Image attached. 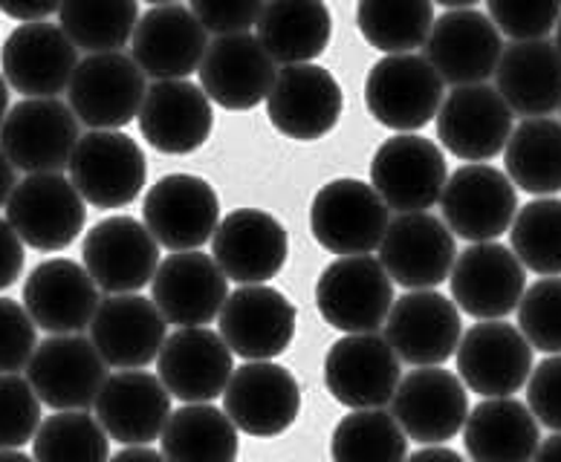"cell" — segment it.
<instances>
[{
    "mask_svg": "<svg viewBox=\"0 0 561 462\" xmlns=\"http://www.w3.org/2000/svg\"><path fill=\"white\" fill-rule=\"evenodd\" d=\"M388 211L391 208L374 192V185L342 176L316 192L310 206V231L330 255H370L386 238L391 223Z\"/></svg>",
    "mask_w": 561,
    "mask_h": 462,
    "instance_id": "obj_1",
    "label": "cell"
},
{
    "mask_svg": "<svg viewBox=\"0 0 561 462\" xmlns=\"http://www.w3.org/2000/svg\"><path fill=\"white\" fill-rule=\"evenodd\" d=\"M316 307L333 330L377 333L393 307V280L377 257H339L316 280Z\"/></svg>",
    "mask_w": 561,
    "mask_h": 462,
    "instance_id": "obj_2",
    "label": "cell"
},
{
    "mask_svg": "<svg viewBox=\"0 0 561 462\" xmlns=\"http://www.w3.org/2000/svg\"><path fill=\"white\" fill-rule=\"evenodd\" d=\"M67 171L81 199L105 211L130 206L148 180L142 148L122 130H90L81 136Z\"/></svg>",
    "mask_w": 561,
    "mask_h": 462,
    "instance_id": "obj_3",
    "label": "cell"
},
{
    "mask_svg": "<svg viewBox=\"0 0 561 462\" xmlns=\"http://www.w3.org/2000/svg\"><path fill=\"white\" fill-rule=\"evenodd\" d=\"M449 180L440 145L417 134H397L379 145L370 162V185L397 215L437 206Z\"/></svg>",
    "mask_w": 561,
    "mask_h": 462,
    "instance_id": "obj_4",
    "label": "cell"
},
{
    "mask_svg": "<svg viewBox=\"0 0 561 462\" xmlns=\"http://www.w3.org/2000/svg\"><path fill=\"white\" fill-rule=\"evenodd\" d=\"M443 104V79L425 56L397 53L379 58L365 79V107L397 134L425 128Z\"/></svg>",
    "mask_w": 561,
    "mask_h": 462,
    "instance_id": "obj_5",
    "label": "cell"
},
{
    "mask_svg": "<svg viewBox=\"0 0 561 462\" xmlns=\"http://www.w3.org/2000/svg\"><path fill=\"white\" fill-rule=\"evenodd\" d=\"M148 84L139 65L125 53H93L72 72L67 102L90 130H119L139 116Z\"/></svg>",
    "mask_w": 561,
    "mask_h": 462,
    "instance_id": "obj_6",
    "label": "cell"
},
{
    "mask_svg": "<svg viewBox=\"0 0 561 462\" xmlns=\"http://www.w3.org/2000/svg\"><path fill=\"white\" fill-rule=\"evenodd\" d=\"M7 220L30 249L61 252L88 223V203L61 174H26L7 203Z\"/></svg>",
    "mask_w": 561,
    "mask_h": 462,
    "instance_id": "obj_7",
    "label": "cell"
},
{
    "mask_svg": "<svg viewBox=\"0 0 561 462\" xmlns=\"http://www.w3.org/2000/svg\"><path fill=\"white\" fill-rule=\"evenodd\" d=\"M142 220L169 252H194L215 238L220 199L215 185L197 174H165L148 188Z\"/></svg>",
    "mask_w": 561,
    "mask_h": 462,
    "instance_id": "obj_8",
    "label": "cell"
},
{
    "mask_svg": "<svg viewBox=\"0 0 561 462\" xmlns=\"http://www.w3.org/2000/svg\"><path fill=\"white\" fill-rule=\"evenodd\" d=\"M79 139L76 113L58 99H24L0 125V148L24 174H61Z\"/></svg>",
    "mask_w": 561,
    "mask_h": 462,
    "instance_id": "obj_9",
    "label": "cell"
},
{
    "mask_svg": "<svg viewBox=\"0 0 561 462\" xmlns=\"http://www.w3.org/2000/svg\"><path fill=\"white\" fill-rule=\"evenodd\" d=\"M443 223L469 243H490L510 231L518 215V192L506 171L483 162L457 168L440 197Z\"/></svg>",
    "mask_w": 561,
    "mask_h": 462,
    "instance_id": "obj_10",
    "label": "cell"
},
{
    "mask_svg": "<svg viewBox=\"0 0 561 462\" xmlns=\"http://www.w3.org/2000/svg\"><path fill=\"white\" fill-rule=\"evenodd\" d=\"M26 379L41 405L53 411H88L105 388L107 365L84 335H47L26 365Z\"/></svg>",
    "mask_w": 561,
    "mask_h": 462,
    "instance_id": "obj_11",
    "label": "cell"
},
{
    "mask_svg": "<svg viewBox=\"0 0 561 462\" xmlns=\"http://www.w3.org/2000/svg\"><path fill=\"white\" fill-rule=\"evenodd\" d=\"M386 342L411 367H440L457 353L463 321L457 303L434 289H409L386 319Z\"/></svg>",
    "mask_w": 561,
    "mask_h": 462,
    "instance_id": "obj_12",
    "label": "cell"
},
{
    "mask_svg": "<svg viewBox=\"0 0 561 462\" xmlns=\"http://www.w3.org/2000/svg\"><path fill=\"white\" fill-rule=\"evenodd\" d=\"M81 257L99 289L107 296H130L148 287L157 275L160 243L137 217H105L88 231Z\"/></svg>",
    "mask_w": 561,
    "mask_h": 462,
    "instance_id": "obj_13",
    "label": "cell"
},
{
    "mask_svg": "<svg viewBox=\"0 0 561 462\" xmlns=\"http://www.w3.org/2000/svg\"><path fill=\"white\" fill-rule=\"evenodd\" d=\"M449 287L457 310L478 321H497L518 310L527 289V269L504 243H472L466 252H457Z\"/></svg>",
    "mask_w": 561,
    "mask_h": 462,
    "instance_id": "obj_14",
    "label": "cell"
},
{
    "mask_svg": "<svg viewBox=\"0 0 561 462\" xmlns=\"http://www.w3.org/2000/svg\"><path fill=\"white\" fill-rule=\"evenodd\" d=\"M220 338L226 347L247 361H273L289 350L296 338L298 310L284 292L266 284H249L226 298Z\"/></svg>",
    "mask_w": 561,
    "mask_h": 462,
    "instance_id": "obj_15",
    "label": "cell"
},
{
    "mask_svg": "<svg viewBox=\"0 0 561 462\" xmlns=\"http://www.w3.org/2000/svg\"><path fill=\"white\" fill-rule=\"evenodd\" d=\"M324 384L351 411L386 407L400 388V359L379 333H347L324 356Z\"/></svg>",
    "mask_w": 561,
    "mask_h": 462,
    "instance_id": "obj_16",
    "label": "cell"
},
{
    "mask_svg": "<svg viewBox=\"0 0 561 462\" xmlns=\"http://www.w3.org/2000/svg\"><path fill=\"white\" fill-rule=\"evenodd\" d=\"M345 107V93L336 76L319 65H289L278 70L270 96L266 116L273 128L296 142H316L339 125Z\"/></svg>",
    "mask_w": 561,
    "mask_h": 462,
    "instance_id": "obj_17",
    "label": "cell"
},
{
    "mask_svg": "<svg viewBox=\"0 0 561 462\" xmlns=\"http://www.w3.org/2000/svg\"><path fill=\"white\" fill-rule=\"evenodd\" d=\"M391 416L420 446H446L469 416V393L460 376L443 367H417L391 399Z\"/></svg>",
    "mask_w": 561,
    "mask_h": 462,
    "instance_id": "obj_18",
    "label": "cell"
},
{
    "mask_svg": "<svg viewBox=\"0 0 561 462\" xmlns=\"http://www.w3.org/2000/svg\"><path fill=\"white\" fill-rule=\"evenodd\" d=\"M425 61L437 70L443 84L466 88L483 84L495 76V67L504 53V41L490 15L478 9H449L434 18V26L425 38Z\"/></svg>",
    "mask_w": 561,
    "mask_h": 462,
    "instance_id": "obj_19",
    "label": "cell"
},
{
    "mask_svg": "<svg viewBox=\"0 0 561 462\" xmlns=\"http://www.w3.org/2000/svg\"><path fill=\"white\" fill-rule=\"evenodd\" d=\"M224 411L234 428L249 437H278L298 419L301 388L287 367L275 361H247L234 367L226 384Z\"/></svg>",
    "mask_w": 561,
    "mask_h": 462,
    "instance_id": "obj_20",
    "label": "cell"
},
{
    "mask_svg": "<svg viewBox=\"0 0 561 462\" xmlns=\"http://www.w3.org/2000/svg\"><path fill=\"white\" fill-rule=\"evenodd\" d=\"M3 79L24 99H58L79 67V47L61 26L47 21L21 24L0 49Z\"/></svg>",
    "mask_w": 561,
    "mask_h": 462,
    "instance_id": "obj_21",
    "label": "cell"
},
{
    "mask_svg": "<svg viewBox=\"0 0 561 462\" xmlns=\"http://www.w3.org/2000/svg\"><path fill=\"white\" fill-rule=\"evenodd\" d=\"M455 356L460 382L483 399L513 396L533 373V347L522 330L501 319L466 330Z\"/></svg>",
    "mask_w": 561,
    "mask_h": 462,
    "instance_id": "obj_22",
    "label": "cell"
},
{
    "mask_svg": "<svg viewBox=\"0 0 561 462\" xmlns=\"http://www.w3.org/2000/svg\"><path fill=\"white\" fill-rule=\"evenodd\" d=\"M434 119L443 148L463 162L495 160L513 136V111L486 81L451 90Z\"/></svg>",
    "mask_w": 561,
    "mask_h": 462,
    "instance_id": "obj_23",
    "label": "cell"
},
{
    "mask_svg": "<svg viewBox=\"0 0 561 462\" xmlns=\"http://www.w3.org/2000/svg\"><path fill=\"white\" fill-rule=\"evenodd\" d=\"M457 243L449 226L428 211L400 215L379 243V264L393 284L405 289H434L449 278Z\"/></svg>",
    "mask_w": 561,
    "mask_h": 462,
    "instance_id": "obj_24",
    "label": "cell"
},
{
    "mask_svg": "<svg viewBox=\"0 0 561 462\" xmlns=\"http://www.w3.org/2000/svg\"><path fill=\"white\" fill-rule=\"evenodd\" d=\"M289 255V234L278 217L261 208H234L217 226L211 257L234 284H266L275 278Z\"/></svg>",
    "mask_w": 561,
    "mask_h": 462,
    "instance_id": "obj_25",
    "label": "cell"
},
{
    "mask_svg": "<svg viewBox=\"0 0 561 462\" xmlns=\"http://www.w3.org/2000/svg\"><path fill=\"white\" fill-rule=\"evenodd\" d=\"M201 88L224 111H252L266 102L278 65L257 35H217L201 61Z\"/></svg>",
    "mask_w": 561,
    "mask_h": 462,
    "instance_id": "obj_26",
    "label": "cell"
},
{
    "mask_svg": "<svg viewBox=\"0 0 561 462\" xmlns=\"http://www.w3.org/2000/svg\"><path fill=\"white\" fill-rule=\"evenodd\" d=\"M226 298L229 278L201 249L169 255L151 280V301L176 327H206L220 315Z\"/></svg>",
    "mask_w": 561,
    "mask_h": 462,
    "instance_id": "obj_27",
    "label": "cell"
},
{
    "mask_svg": "<svg viewBox=\"0 0 561 462\" xmlns=\"http://www.w3.org/2000/svg\"><path fill=\"white\" fill-rule=\"evenodd\" d=\"M206 49V26L197 21L192 9L180 3L148 9L130 38V58L153 81L188 79L192 72L201 70Z\"/></svg>",
    "mask_w": 561,
    "mask_h": 462,
    "instance_id": "obj_28",
    "label": "cell"
},
{
    "mask_svg": "<svg viewBox=\"0 0 561 462\" xmlns=\"http://www.w3.org/2000/svg\"><path fill=\"white\" fill-rule=\"evenodd\" d=\"M137 119L145 142L169 157L201 151L215 128L209 96L188 79L153 81Z\"/></svg>",
    "mask_w": 561,
    "mask_h": 462,
    "instance_id": "obj_29",
    "label": "cell"
},
{
    "mask_svg": "<svg viewBox=\"0 0 561 462\" xmlns=\"http://www.w3.org/2000/svg\"><path fill=\"white\" fill-rule=\"evenodd\" d=\"M165 327L169 321L162 319L157 303L130 292V296H111L99 303L88 330L90 342L107 367L142 370L160 356L162 344L169 338Z\"/></svg>",
    "mask_w": 561,
    "mask_h": 462,
    "instance_id": "obj_30",
    "label": "cell"
},
{
    "mask_svg": "<svg viewBox=\"0 0 561 462\" xmlns=\"http://www.w3.org/2000/svg\"><path fill=\"white\" fill-rule=\"evenodd\" d=\"M234 353L226 347L220 333L206 327H180L165 338L157 370L169 393L185 405L215 402L224 396L234 373Z\"/></svg>",
    "mask_w": 561,
    "mask_h": 462,
    "instance_id": "obj_31",
    "label": "cell"
},
{
    "mask_svg": "<svg viewBox=\"0 0 561 462\" xmlns=\"http://www.w3.org/2000/svg\"><path fill=\"white\" fill-rule=\"evenodd\" d=\"M99 287L90 272L67 257H53L30 272L24 284V307L35 327L49 335H72L90 327L96 315Z\"/></svg>",
    "mask_w": 561,
    "mask_h": 462,
    "instance_id": "obj_32",
    "label": "cell"
},
{
    "mask_svg": "<svg viewBox=\"0 0 561 462\" xmlns=\"http://www.w3.org/2000/svg\"><path fill=\"white\" fill-rule=\"evenodd\" d=\"M171 416V393L160 376L119 370L107 376L96 399V419L122 446H151Z\"/></svg>",
    "mask_w": 561,
    "mask_h": 462,
    "instance_id": "obj_33",
    "label": "cell"
},
{
    "mask_svg": "<svg viewBox=\"0 0 561 462\" xmlns=\"http://www.w3.org/2000/svg\"><path fill=\"white\" fill-rule=\"evenodd\" d=\"M495 90L510 111L529 119L561 107V53L553 41H513L495 67Z\"/></svg>",
    "mask_w": 561,
    "mask_h": 462,
    "instance_id": "obj_34",
    "label": "cell"
},
{
    "mask_svg": "<svg viewBox=\"0 0 561 462\" xmlns=\"http://www.w3.org/2000/svg\"><path fill=\"white\" fill-rule=\"evenodd\" d=\"M463 446L472 462H533L541 446L538 419L518 399H483L466 416Z\"/></svg>",
    "mask_w": 561,
    "mask_h": 462,
    "instance_id": "obj_35",
    "label": "cell"
},
{
    "mask_svg": "<svg viewBox=\"0 0 561 462\" xmlns=\"http://www.w3.org/2000/svg\"><path fill=\"white\" fill-rule=\"evenodd\" d=\"M257 41L275 65H310L333 35V15L324 0H264Z\"/></svg>",
    "mask_w": 561,
    "mask_h": 462,
    "instance_id": "obj_36",
    "label": "cell"
},
{
    "mask_svg": "<svg viewBox=\"0 0 561 462\" xmlns=\"http://www.w3.org/2000/svg\"><path fill=\"white\" fill-rule=\"evenodd\" d=\"M160 442L169 462H234L241 451L238 428L211 402H194L174 411Z\"/></svg>",
    "mask_w": 561,
    "mask_h": 462,
    "instance_id": "obj_37",
    "label": "cell"
},
{
    "mask_svg": "<svg viewBox=\"0 0 561 462\" xmlns=\"http://www.w3.org/2000/svg\"><path fill=\"white\" fill-rule=\"evenodd\" d=\"M506 176L527 194L561 192V122L527 119L504 148Z\"/></svg>",
    "mask_w": 561,
    "mask_h": 462,
    "instance_id": "obj_38",
    "label": "cell"
},
{
    "mask_svg": "<svg viewBox=\"0 0 561 462\" xmlns=\"http://www.w3.org/2000/svg\"><path fill=\"white\" fill-rule=\"evenodd\" d=\"M58 24L84 53H119L139 24L137 0H61Z\"/></svg>",
    "mask_w": 561,
    "mask_h": 462,
    "instance_id": "obj_39",
    "label": "cell"
},
{
    "mask_svg": "<svg viewBox=\"0 0 561 462\" xmlns=\"http://www.w3.org/2000/svg\"><path fill=\"white\" fill-rule=\"evenodd\" d=\"M356 26L370 47L397 56L423 47L434 26L432 0H359Z\"/></svg>",
    "mask_w": 561,
    "mask_h": 462,
    "instance_id": "obj_40",
    "label": "cell"
},
{
    "mask_svg": "<svg viewBox=\"0 0 561 462\" xmlns=\"http://www.w3.org/2000/svg\"><path fill=\"white\" fill-rule=\"evenodd\" d=\"M333 462H405L409 437L382 407L351 411L330 439Z\"/></svg>",
    "mask_w": 561,
    "mask_h": 462,
    "instance_id": "obj_41",
    "label": "cell"
},
{
    "mask_svg": "<svg viewBox=\"0 0 561 462\" xmlns=\"http://www.w3.org/2000/svg\"><path fill=\"white\" fill-rule=\"evenodd\" d=\"M35 462H107L111 437L88 411H58L33 437Z\"/></svg>",
    "mask_w": 561,
    "mask_h": 462,
    "instance_id": "obj_42",
    "label": "cell"
},
{
    "mask_svg": "<svg viewBox=\"0 0 561 462\" xmlns=\"http://www.w3.org/2000/svg\"><path fill=\"white\" fill-rule=\"evenodd\" d=\"M510 229L513 252L524 269L541 278H561V199H533L518 208Z\"/></svg>",
    "mask_w": 561,
    "mask_h": 462,
    "instance_id": "obj_43",
    "label": "cell"
},
{
    "mask_svg": "<svg viewBox=\"0 0 561 462\" xmlns=\"http://www.w3.org/2000/svg\"><path fill=\"white\" fill-rule=\"evenodd\" d=\"M518 330L529 347L561 356V278L536 280L524 289L518 303Z\"/></svg>",
    "mask_w": 561,
    "mask_h": 462,
    "instance_id": "obj_44",
    "label": "cell"
},
{
    "mask_svg": "<svg viewBox=\"0 0 561 462\" xmlns=\"http://www.w3.org/2000/svg\"><path fill=\"white\" fill-rule=\"evenodd\" d=\"M41 428V399L30 379L0 373V451L26 446Z\"/></svg>",
    "mask_w": 561,
    "mask_h": 462,
    "instance_id": "obj_45",
    "label": "cell"
},
{
    "mask_svg": "<svg viewBox=\"0 0 561 462\" xmlns=\"http://www.w3.org/2000/svg\"><path fill=\"white\" fill-rule=\"evenodd\" d=\"M497 33L513 41H538L553 33L561 0H486Z\"/></svg>",
    "mask_w": 561,
    "mask_h": 462,
    "instance_id": "obj_46",
    "label": "cell"
},
{
    "mask_svg": "<svg viewBox=\"0 0 561 462\" xmlns=\"http://www.w3.org/2000/svg\"><path fill=\"white\" fill-rule=\"evenodd\" d=\"M38 347L35 321L24 303L0 298V373H18L33 359Z\"/></svg>",
    "mask_w": 561,
    "mask_h": 462,
    "instance_id": "obj_47",
    "label": "cell"
},
{
    "mask_svg": "<svg viewBox=\"0 0 561 462\" xmlns=\"http://www.w3.org/2000/svg\"><path fill=\"white\" fill-rule=\"evenodd\" d=\"M527 407L553 434H561V356H550L529 373Z\"/></svg>",
    "mask_w": 561,
    "mask_h": 462,
    "instance_id": "obj_48",
    "label": "cell"
},
{
    "mask_svg": "<svg viewBox=\"0 0 561 462\" xmlns=\"http://www.w3.org/2000/svg\"><path fill=\"white\" fill-rule=\"evenodd\" d=\"M188 9L206 26V33L234 35L249 33L257 24L264 0H192Z\"/></svg>",
    "mask_w": 561,
    "mask_h": 462,
    "instance_id": "obj_49",
    "label": "cell"
},
{
    "mask_svg": "<svg viewBox=\"0 0 561 462\" xmlns=\"http://www.w3.org/2000/svg\"><path fill=\"white\" fill-rule=\"evenodd\" d=\"M24 272V240L9 226V220H0V292L15 287Z\"/></svg>",
    "mask_w": 561,
    "mask_h": 462,
    "instance_id": "obj_50",
    "label": "cell"
},
{
    "mask_svg": "<svg viewBox=\"0 0 561 462\" xmlns=\"http://www.w3.org/2000/svg\"><path fill=\"white\" fill-rule=\"evenodd\" d=\"M58 9H61V0H0V12L15 18L21 24L44 21V18H49Z\"/></svg>",
    "mask_w": 561,
    "mask_h": 462,
    "instance_id": "obj_51",
    "label": "cell"
},
{
    "mask_svg": "<svg viewBox=\"0 0 561 462\" xmlns=\"http://www.w3.org/2000/svg\"><path fill=\"white\" fill-rule=\"evenodd\" d=\"M405 462H466L463 457L446 446H425L409 457Z\"/></svg>",
    "mask_w": 561,
    "mask_h": 462,
    "instance_id": "obj_52",
    "label": "cell"
},
{
    "mask_svg": "<svg viewBox=\"0 0 561 462\" xmlns=\"http://www.w3.org/2000/svg\"><path fill=\"white\" fill-rule=\"evenodd\" d=\"M107 462H169L162 457V451H153L148 446H128L125 451H119L116 457H111Z\"/></svg>",
    "mask_w": 561,
    "mask_h": 462,
    "instance_id": "obj_53",
    "label": "cell"
},
{
    "mask_svg": "<svg viewBox=\"0 0 561 462\" xmlns=\"http://www.w3.org/2000/svg\"><path fill=\"white\" fill-rule=\"evenodd\" d=\"M15 185H18L15 165L9 162L7 151L0 148V208L7 206L9 197H12V192H15Z\"/></svg>",
    "mask_w": 561,
    "mask_h": 462,
    "instance_id": "obj_54",
    "label": "cell"
},
{
    "mask_svg": "<svg viewBox=\"0 0 561 462\" xmlns=\"http://www.w3.org/2000/svg\"><path fill=\"white\" fill-rule=\"evenodd\" d=\"M533 462H561V434H553L550 439H545V442L538 446Z\"/></svg>",
    "mask_w": 561,
    "mask_h": 462,
    "instance_id": "obj_55",
    "label": "cell"
},
{
    "mask_svg": "<svg viewBox=\"0 0 561 462\" xmlns=\"http://www.w3.org/2000/svg\"><path fill=\"white\" fill-rule=\"evenodd\" d=\"M7 111H9V84L3 79V72H0V125L7 119Z\"/></svg>",
    "mask_w": 561,
    "mask_h": 462,
    "instance_id": "obj_56",
    "label": "cell"
},
{
    "mask_svg": "<svg viewBox=\"0 0 561 462\" xmlns=\"http://www.w3.org/2000/svg\"><path fill=\"white\" fill-rule=\"evenodd\" d=\"M432 3H440L446 9H472L474 3H481V0H432Z\"/></svg>",
    "mask_w": 561,
    "mask_h": 462,
    "instance_id": "obj_57",
    "label": "cell"
},
{
    "mask_svg": "<svg viewBox=\"0 0 561 462\" xmlns=\"http://www.w3.org/2000/svg\"><path fill=\"white\" fill-rule=\"evenodd\" d=\"M0 462H35V457L30 460V457L21 454L18 448H12V451H0Z\"/></svg>",
    "mask_w": 561,
    "mask_h": 462,
    "instance_id": "obj_58",
    "label": "cell"
},
{
    "mask_svg": "<svg viewBox=\"0 0 561 462\" xmlns=\"http://www.w3.org/2000/svg\"><path fill=\"white\" fill-rule=\"evenodd\" d=\"M556 47H559L561 53V18H559V24H556Z\"/></svg>",
    "mask_w": 561,
    "mask_h": 462,
    "instance_id": "obj_59",
    "label": "cell"
},
{
    "mask_svg": "<svg viewBox=\"0 0 561 462\" xmlns=\"http://www.w3.org/2000/svg\"><path fill=\"white\" fill-rule=\"evenodd\" d=\"M145 3H153V7H165V3H176V0H145Z\"/></svg>",
    "mask_w": 561,
    "mask_h": 462,
    "instance_id": "obj_60",
    "label": "cell"
}]
</instances>
